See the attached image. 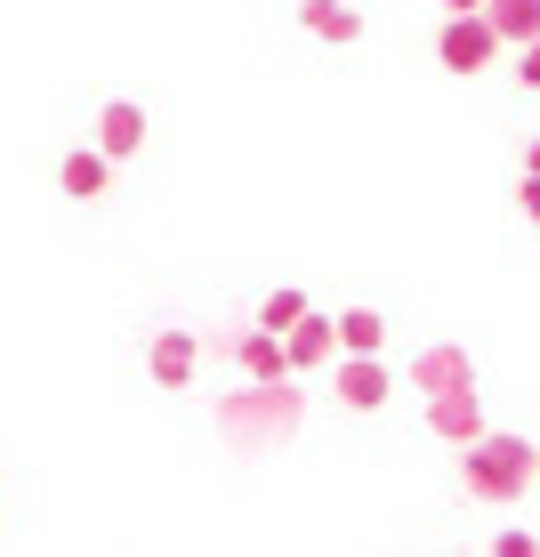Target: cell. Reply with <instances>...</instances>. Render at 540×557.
Listing matches in <instances>:
<instances>
[{
    "mask_svg": "<svg viewBox=\"0 0 540 557\" xmlns=\"http://www.w3.org/2000/svg\"><path fill=\"white\" fill-rule=\"evenodd\" d=\"M476 16L500 33V49H516V41L540 33V0H476Z\"/></svg>",
    "mask_w": 540,
    "mask_h": 557,
    "instance_id": "4fadbf2b",
    "label": "cell"
},
{
    "mask_svg": "<svg viewBox=\"0 0 540 557\" xmlns=\"http://www.w3.org/2000/svg\"><path fill=\"white\" fill-rule=\"evenodd\" d=\"M331 388H339V405L347 412H379L388 405V356H331Z\"/></svg>",
    "mask_w": 540,
    "mask_h": 557,
    "instance_id": "277c9868",
    "label": "cell"
},
{
    "mask_svg": "<svg viewBox=\"0 0 540 557\" xmlns=\"http://www.w3.org/2000/svg\"><path fill=\"white\" fill-rule=\"evenodd\" d=\"M492 549H500V557H532V533H525V525H508V533H500Z\"/></svg>",
    "mask_w": 540,
    "mask_h": 557,
    "instance_id": "e0dca14e",
    "label": "cell"
},
{
    "mask_svg": "<svg viewBox=\"0 0 540 557\" xmlns=\"http://www.w3.org/2000/svg\"><path fill=\"white\" fill-rule=\"evenodd\" d=\"M412 380H419L428 396H443V388H476V356H468V348H428V356L412 363Z\"/></svg>",
    "mask_w": 540,
    "mask_h": 557,
    "instance_id": "30bf717a",
    "label": "cell"
},
{
    "mask_svg": "<svg viewBox=\"0 0 540 557\" xmlns=\"http://www.w3.org/2000/svg\"><path fill=\"white\" fill-rule=\"evenodd\" d=\"M194 363H202V339L194 332H153V348H146L153 388H194Z\"/></svg>",
    "mask_w": 540,
    "mask_h": 557,
    "instance_id": "5b68a950",
    "label": "cell"
},
{
    "mask_svg": "<svg viewBox=\"0 0 540 557\" xmlns=\"http://www.w3.org/2000/svg\"><path fill=\"white\" fill-rule=\"evenodd\" d=\"M218 429H226V445H242V453L282 445V436L299 429V388H291V372H282V380H259V388H235V396L218 405Z\"/></svg>",
    "mask_w": 540,
    "mask_h": 557,
    "instance_id": "7a4b0ae2",
    "label": "cell"
},
{
    "mask_svg": "<svg viewBox=\"0 0 540 557\" xmlns=\"http://www.w3.org/2000/svg\"><path fill=\"white\" fill-rule=\"evenodd\" d=\"M532 476H540V469H532Z\"/></svg>",
    "mask_w": 540,
    "mask_h": 557,
    "instance_id": "44dd1931",
    "label": "cell"
},
{
    "mask_svg": "<svg viewBox=\"0 0 540 557\" xmlns=\"http://www.w3.org/2000/svg\"><path fill=\"white\" fill-rule=\"evenodd\" d=\"M525 170H540V138H532V153H525Z\"/></svg>",
    "mask_w": 540,
    "mask_h": 557,
    "instance_id": "d6986e66",
    "label": "cell"
},
{
    "mask_svg": "<svg viewBox=\"0 0 540 557\" xmlns=\"http://www.w3.org/2000/svg\"><path fill=\"white\" fill-rule=\"evenodd\" d=\"M56 186H65L73 202H98L105 186H113V162H105L98 146H81V153H65V170H56Z\"/></svg>",
    "mask_w": 540,
    "mask_h": 557,
    "instance_id": "7c38bea8",
    "label": "cell"
},
{
    "mask_svg": "<svg viewBox=\"0 0 540 557\" xmlns=\"http://www.w3.org/2000/svg\"><path fill=\"white\" fill-rule=\"evenodd\" d=\"M516 82L540 89V33H532V41H516Z\"/></svg>",
    "mask_w": 540,
    "mask_h": 557,
    "instance_id": "2e32d148",
    "label": "cell"
},
{
    "mask_svg": "<svg viewBox=\"0 0 540 557\" xmlns=\"http://www.w3.org/2000/svg\"><path fill=\"white\" fill-rule=\"evenodd\" d=\"M516 202H525V219H540V170H525V186H516Z\"/></svg>",
    "mask_w": 540,
    "mask_h": 557,
    "instance_id": "ac0fdd59",
    "label": "cell"
},
{
    "mask_svg": "<svg viewBox=\"0 0 540 557\" xmlns=\"http://www.w3.org/2000/svg\"><path fill=\"white\" fill-rule=\"evenodd\" d=\"M138 146H146V106L105 98V113H98V153H105V162H129Z\"/></svg>",
    "mask_w": 540,
    "mask_h": 557,
    "instance_id": "52a82bcc",
    "label": "cell"
},
{
    "mask_svg": "<svg viewBox=\"0 0 540 557\" xmlns=\"http://www.w3.org/2000/svg\"><path fill=\"white\" fill-rule=\"evenodd\" d=\"M331 356H339V332L315 315V307H306V315L291 323V332H282V363H291V380H299V372H323Z\"/></svg>",
    "mask_w": 540,
    "mask_h": 557,
    "instance_id": "8992f818",
    "label": "cell"
},
{
    "mask_svg": "<svg viewBox=\"0 0 540 557\" xmlns=\"http://www.w3.org/2000/svg\"><path fill=\"white\" fill-rule=\"evenodd\" d=\"M452 453H460V485H468L476 502H492V509L525 502V485L540 469V445H525V436H492V429H476L468 445H452Z\"/></svg>",
    "mask_w": 540,
    "mask_h": 557,
    "instance_id": "6da1fadb",
    "label": "cell"
},
{
    "mask_svg": "<svg viewBox=\"0 0 540 557\" xmlns=\"http://www.w3.org/2000/svg\"><path fill=\"white\" fill-rule=\"evenodd\" d=\"M331 332L347 356H388V315L379 307H347V315H331Z\"/></svg>",
    "mask_w": 540,
    "mask_h": 557,
    "instance_id": "8fae6325",
    "label": "cell"
},
{
    "mask_svg": "<svg viewBox=\"0 0 540 557\" xmlns=\"http://www.w3.org/2000/svg\"><path fill=\"white\" fill-rule=\"evenodd\" d=\"M299 315H306V292H266V299H259V332H275V339L291 332Z\"/></svg>",
    "mask_w": 540,
    "mask_h": 557,
    "instance_id": "9a60e30c",
    "label": "cell"
},
{
    "mask_svg": "<svg viewBox=\"0 0 540 557\" xmlns=\"http://www.w3.org/2000/svg\"><path fill=\"white\" fill-rule=\"evenodd\" d=\"M452 9H476V0H443V16H452Z\"/></svg>",
    "mask_w": 540,
    "mask_h": 557,
    "instance_id": "ffe728a7",
    "label": "cell"
},
{
    "mask_svg": "<svg viewBox=\"0 0 540 557\" xmlns=\"http://www.w3.org/2000/svg\"><path fill=\"white\" fill-rule=\"evenodd\" d=\"M436 57H443L452 73H485L492 57H500V33H492L476 9H452V16H443V33H436Z\"/></svg>",
    "mask_w": 540,
    "mask_h": 557,
    "instance_id": "3957f363",
    "label": "cell"
},
{
    "mask_svg": "<svg viewBox=\"0 0 540 557\" xmlns=\"http://www.w3.org/2000/svg\"><path fill=\"white\" fill-rule=\"evenodd\" d=\"M428 429L443 436V445H468V436L485 429V405H476V388H443V396H428Z\"/></svg>",
    "mask_w": 540,
    "mask_h": 557,
    "instance_id": "ba28073f",
    "label": "cell"
},
{
    "mask_svg": "<svg viewBox=\"0 0 540 557\" xmlns=\"http://www.w3.org/2000/svg\"><path fill=\"white\" fill-rule=\"evenodd\" d=\"M235 356H242V372H250V380H282V372H291L275 332H242V339H235Z\"/></svg>",
    "mask_w": 540,
    "mask_h": 557,
    "instance_id": "5bb4252c",
    "label": "cell"
},
{
    "mask_svg": "<svg viewBox=\"0 0 540 557\" xmlns=\"http://www.w3.org/2000/svg\"><path fill=\"white\" fill-rule=\"evenodd\" d=\"M299 25L315 33V41H331V49L363 41V9H347V0H299Z\"/></svg>",
    "mask_w": 540,
    "mask_h": 557,
    "instance_id": "9c48e42d",
    "label": "cell"
}]
</instances>
